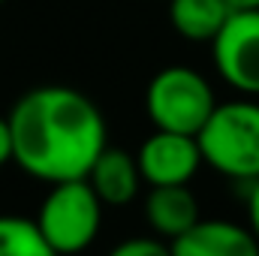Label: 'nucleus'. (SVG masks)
I'll use <instances>...</instances> for the list:
<instances>
[{"label": "nucleus", "mask_w": 259, "mask_h": 256, "mask_svg": "<svg viewBox=\"0 0 259 256\" xmlns=\"http://www.w3.org/2000/svg\"><path fill=\"white\" fill-rule=\"evenodd\" d=\"M12 163V130H9V118L0 115V166Z\"/></svg>", "instance_id": "obj_14"}, {"label": "nucleus", "mask_w": 259, "mask_h": 256, "mask_svg": "<svg viewBox=\"0 0 259 256\" xmlns=\"http://www.w3.org/2000/svg\"><path fill=\"white\" fill-rule=\"evenodd\" d=\"M6 118L12 163L46 184L88 178L94 160L109 145L100 106L66 84H42L21 94Z\"/></svg>", "instance_id": "obj_1"}, {"label": "nucleus", "mask_w": 259, "mask_h": 256, "mask_svg": "<svg viewBox=\"0 0 259 256\" xmlns=\"http://www.w3.org/2000/svg\"><path fill=\"white\" fill-rule=\"evenodd\" d=\"M0 256H58L30 217L0 214Z\"/></svg>", "instance_id": "obj_11"}, {"label": "nucleus", "mask_w": 259, "mask_h": 256, "mask_svg": "<svg viewBox=\"0 0 259 256\" xmlns=\"http://www.w3.org/2000/svg\"><path fill=\"white\" fill-rule=\"evenodd\" d=\"M88 184L97 193V199L109 208H121L130 205L139 187H142V175H139V163L136 154H127L121 148H103L100 157L94 160L91 172H88Z\"/></svg>", "instance_id": "obj_8"}, {"label": "nucleus", "mask_w": 259, "mask_h": 256, "mask_svg": "<svg viewBox=\"0 0 259 256\" xmlns=\"http://www.w3.org/2000/svg\"><path fill=\"white\" fill-rule=\"evenodd\" d=\"M172 256H259V241L247 226L214 217L193 223L184 235L169 241Z\"/></svg>", "instance_id": "obj_7"}, {"label": "nucleus", "mask_w": 259, "mask_h": 256, "mask_svg": "<svg viewBox=\"0 0 259 256\" xmlns=\"http://www.w3.org/2000/svg\"><path fill=\"white\" fill-rule=\"evenodd\" d=\"M226 0H169V21L187 42H211L229 18Z\"/></svg>", "instance_id": "obj_10"}, {"label": "nucleus", "mask_w": 259, "mask_h": 256, "mask_svg": "<svg viewBox=\"0 0 259 256\" xmlns=\"http://www.w3.org/2000/svg\"><path fill=\"white\" fill-rule=\"evenodd\" d=\"M109 256H172L169 250V241L163 238H151V235H136V238H127L121 244H115Z\"/></svg>", "instance_id": "obj_12"}, {"label": "nucleus", "mask_w": 259, "mask_h": 256, "mask_svg": "<svg viewBox=\"0 0 259 256\" xmlns=\"http://www.w3.org/2000/svg\"><path fill=\"white\" fill-rule=\"evenodd\" d=\"M217 75L241 97H259V9L229 12L211 39Z\"/></svg>", "instance_id": "obj_5"}, {"label": "nucleus", "mask_w": 259, "mask_h": 256, "mask_svg": "<svg viewBox=\"0 0 259 256\" xmlns=\"http://www.w3.org/2000/svg\"><path fill=\"white\" fill-rule=\"evenodd\" d=\"M217 97L211 81L193 66H163L145 91V112L154 130H172L196 136L208 115L214 112Z\"/></svg>", "instance_id": "obj_4"}, {"label": "nucleus", "mask_w": 259, "mask_h": 256, "mask_svg": "<svg viewBox=\"0 0 259 256\" xmlns=\"http://www.w3.org/2000/svg\"><path fill=\"white\" fill-rule=\"evenodd\" d=\"M226 6L232 12H241V9H259V0H226Z\"/></svg>", "instance_id": "obj_15"}, {"label": "nucleus", "mask_w": 259, "mask_h": 256, "mask_svg": "<svg viewBox=\"0 0 259 256\" xmlns=\"http://www.w3.org/2000/svg\"><path fill=\"white\" fill-rule=\"evenodd\" d=\"M139 175L148 187H178L190 184L202 169V151L196 136L154 130L136 151Z\"/></svg>", "instance_id": "obj_6"}, {"label": "nucleus", "mask_w": 259, "mask_h": 256, "mask_svg": "<svg viewBox=\"0 0 259 256\" xmlns=\"http://www.w3.org/2000/svg\"><path fill=\"white\" fill-rule=\"evenodd\" d=\"M0 3H3V0H0Z\"/></svg>", "instance_id": "obj_16"}, {"label": "nucleus", "mask_w": 259, "mask_h": 256, "mask_svg": "<svg viewBox=\"0 0 259 256\" xmlns=\"http://www.w3.org/2000/svg\"><path fill=\"white\" fill-rule=\"evenodd\" d=\"M103 208L106 205L91 190L88 178L61 181L52 184L33 223L58 256H75L97 241L103 226Z\"/></svg>", "instance_id": "obj_3"}, {"label": "nucleus", "mask_w": 259, "mask_h": 256, "mask_svg": "<svg viewBox=\"0 0 259 256\" xmlns=\"http://www.w3.org/2000/svg\"><path fill=\"white\" fill-rule=\"evenodd\" d=\"M199 202L190 184L151 187L145 196V220L163 241H175L178 235H184L193 223H199Z\"/></svg>", "instance_id": "obj_9"}, {"label": "nucleus", "mask_w": 259, "mask_h": 256, "mask_svg": "<svg viewBox=\"0 0 259 256\" xmlns=\"http://www.w3.org/2000/svg\"><path fill=\"white\" fill-rule=\"evenodd\" d=\"M247 229L259 241V178L247 184Z\"/></svg>", "instance_id": "obj_13"}, {"label": "nucleus", "mask_w": 259, "mask_h": 256, "mask_svg": "<svg viewBox=\"0 0 259 256\" xmlns=\"http://www.w3.org/2000/svg\"><path fill=\"white\" fill-rule=\"evenodd\" d=\"M202 163L229 181L250 184L259 178V103L253 97L217 103L196 133Z\"/></svg>", "instance_id": "obj_2"}]
</instances>
